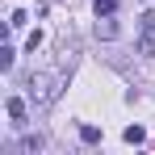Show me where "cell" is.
Here are the masks:
<instances>
[{"instance_id": "52a82bcc", "label": "cell", "mask_w": 155, "mask_h": 155, "mask_svg": "<svg viewBox=\"0 0 155 155\" xmlns=\"http://www.w3.org/2000/svg\"><path fill=\"white\" fill-rule=\"evenodd\" d=\"M80 138H84V143H101V130L97 126H80Z\"/></svg>"}, {"instance_id": "8fae6325", "label": "cell", "mask_w": 155, "mask_h": 155, "mask_svg": "<svg viewBox=\"0 0 155 155\" xmlns=\"http://www.w3.org/2000/svg\"><path fill=\"white\" fill-rule=\"evenodd\" d=\"M34 46H42V34H38V29H34V34L25 38V51H29V54H34Z\"/></svg>"}, {"instance_id": "ba28073f", "label": "cell", "mask_w": 155, "mask_h": 155, "mask_svg": "<svg viewBox=\"0 0 155 155\" xmlns=\"http://www.w3.org/2000/svg\"><path fill=\"white\" fill-rule=\"evenodd\" d=\"M138 51L147 54V59H155V38H151V34H147V38H143V42H138Z\"/></svg>"}, {"instance_id": "6da1fadb", "label": "cell", "mask_w": 155, "mask_h": 155, "mask_svg": "<svg viewBox=\"0 0 155 155\" xmlns=\"http://www.w3.org/2000/svg\"><path fill=\"white\" fill-rule=\"evenodd\" d=\"M59 71H38V76H29V92H34V101L38 105H51L54 97H59V88H54V84H59Z\"/></svg>"}, {"instance_id": "3957f363", "label": "cell", "mask_w": 155, "mask_h": 155, "mask_svg": "<svg viewBox=\"0 0 155 155\" xmlns=\"http://www.w3.org/2000/svg\"><path fill=\"white\" fill-rule=\"evenodd\" d=\"M92 8H97V17H113L117 13V0H97Z\"/></svg>"}, {"instance_id": "7a4b0ae2", "label": "cell", "mask_w": 155, "mask_h": 155, "mask_svg": "<svg viewBox=\"0 0 155 155\" xmlns=\"http://www.w3.org/2000/svg\"><path fill=\"white\" fill-rule=\"evenodd\" d=\"M8 117H13V126H25V101L21 97H8Z\"/></svg>"}, {"instance_id": "9c48e42d", "label": "cell", "mask_w": 155, "mask_h": 155, "mask_svg": "<svg viewBox=\"0 0 155 155\" xmlns=\"http://www.w3.org/2000/svg\"><path fill=\"white\" fill-rule=\"evenodd\" d=\"M13 59H17V54H13V46H4V51H0V67L8 71V67H13Z\"/></svg>"}, {"instance_id": "30bf717a", "label": "cell", "mask_w": 155, "mask_h": 155, "mask_svg": "<svg viewBox=\"0 0 155 155\" xmlns=\"http://www.w3.org/2000/svg\"><path fill=\"white\" fill-rule=\"evenodd\" d=\"M25 21H29V13H25V8H17V13H13V21H8V25H13V29H21V25H25Z\"/></svg>"}, {"instance_id": "8992f818", "label": "cell", "mask_w": 155, "mask_h": 155, "mask_svg": "<svg viewBox=\"0 0 155 155\" xmlns=\"http://www.w3.org/2000/svg\"><path fill=\"white\" fill-rule=\"evenodd\" d=\"M97 38H117V25L113 21H97Z\"/></svg>"}, {"instance_id": "277c9868", "label": "cell", "mask_w": 155, "mask_h": 155, "mask_svg": "<svg viewBox=\"0 0 155 155\" xmlns=\"http://www.w3.org/2000/svg\"><path fill=\"white\" fill-rule=\"evenodd\" d=\"M138 29H143V34H155V8H147V13L138 17Z\"/></svg>"}, {"instance_id": "5b68a950", "label": "cell", "mask_w": 155, "mask_h": 155, "mask_svg": "<svg viewBox=\"0 0 155 155\" xmlns=\"http://www.w3.org/2000/svg\"><path fill=\"white\" fill-rule=\"evenodd\" d=\"M122 138H126V143H134V147H138V143H143V138H147V134H143V126H126V134H122Z\"/></svg>"}]
</instances>
